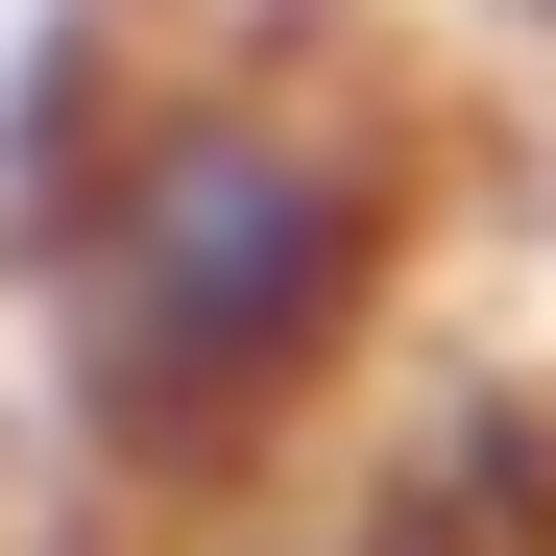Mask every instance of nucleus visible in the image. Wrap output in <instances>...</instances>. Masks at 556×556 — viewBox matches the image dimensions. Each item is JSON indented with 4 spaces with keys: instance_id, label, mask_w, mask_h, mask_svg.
<instances>
[{
    "instance_id": "f257e3e1",
    "label": "nucleus",
    "mask_w": 556,
    "mask_h": 556,
    "mask_svg": "<svg viewBox=\"0 0 556 556\" xmlns=\"http://www.w3.org/2000/svg\"><path fill=\"white\" fill-rule=\"evenodd\" d=\"M388 242H412V169L388 122L291 98V73H218V98H146L122 169L73 194V388H98L122 435L218 459L266 412H315L363 315H388Z\"/></svg>"
}]
</instances>
